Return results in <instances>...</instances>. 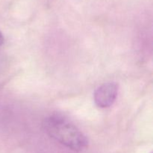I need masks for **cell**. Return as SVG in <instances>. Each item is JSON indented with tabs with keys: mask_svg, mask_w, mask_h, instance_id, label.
<instances>
[{
	"mask_svg": "<svg viewBox=\"0 0 153 153\" xmlns=\"http://www.w3.org/2000/svg\"><path fill=\"white\" fill-rule=\"evenodd\" d=\"M118 94V85L114 82H108L97 88L94 94V101L98 107L105 108L111 106Z\"/></svg>",
	"mask_w": 153,
	"mask_h": 153,
	"instance_id": "2",
	"label": "cell"
},
{
	"mask_svg": "<svg viewBox=\"0 0 153 153\" xmlns=\"http://www.w3.org/2000/svg\"><path fill=\"white\" fill-rule=\"evenodd\" d=\"M3 43H4V37H3V35L2 34H1V32L0 31V46L2 45Z\"/></svg>",
	"mask_w": 153,
	"mask_h": 153,
	"instance_id": "3",
	"label": "cell"
},
{
	"mask_svg": "<svg viewBox=\"0 0 153 153\" xmlns=\"http://www.w3.org/2000/svg\"><path fill=\"white\" fill-rule=\"evenodd\" d=\"M43 127L51 137L72 150L81 152L88 146L86 136L63 116L51 115L45 119Z\"/></svg>",
	"mask_w": 153,
	"mask_h": 153,
	"instance_id": "1",
	"label": "cell"
}]
</instances>
